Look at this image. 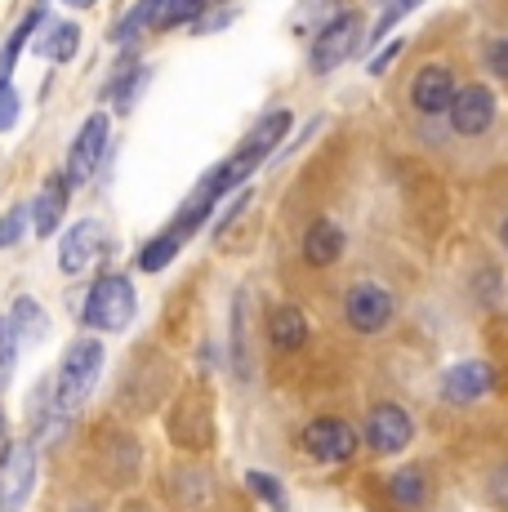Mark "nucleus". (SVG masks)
<instances>
[{
	"label": "nucleus",
	"instance_id": "f03ea898",
	"mask_svg": "<svg viewBox=\"0 0 508 512\" xmlns=\"http://www.w3.org/2000/svg\"><path fill=\"white\" fill-rule=\"evenodd\" d=\"M134 308H139V299H134L130 281L125 277H99L90 285V294H85L81 321L90 330H99V334H116V330H125L134 321Z\"/></svg>",
	"mask_w": 508,
	"mask_h": 512
},
{
	"label": "nucleus",
	"instance_id": "9d476101",
	"mask_svg": "<svg viewBox=\"0 0 508 512\" xmlns=\"http://www.w3.org/2000/svg\"><path fill=\"white\" fill-rule=\"evenodd\" d=\"M491 388H495V370L486 366V361H459V366L442 374V397L451 401V406H473V401H482Z\"/></svg>",
	"mask_w": 508,
	"mask_h": 512
},
{
	"label": "nucleus",
	"instance_id": "20e7f679",
	"mask_svg": "<svg viewBox=\"0 0 508 512\" xmlns=\"http://www.w3.org/2000/svg\"><path fill=\"white\" fill-rule=\"evenodd\" d=\"M361 41V14H335L326 27L317 32V41H312V72L317 76H326V72H335L339 63H348L353 58V49Z\"/></svg>",
	"mask_w": 508,
	"mask_h": 512
},
{
	"label": "nucleus",
	"instance_id": "ddd939ff",
	"mask_svg": "<svg viewBox=\"0 0 508 512\" xmlns=\"http://www.w3.org/2000/svg\"><path fill=\"white\" fill-rule=\"evenodd\" d=\"M67 192H72L67 174H50V179L41 183V192H36V201H32L36 236H54L58 232V223H63V214H67Z\"/></svg>",
	"mask_w": 508,
	"mask_h": 512
},
{
	"label": "nucleus",
	"instance_id": "4be33fe9",
	"mask_svg": "<svg viewBox=\"0 0 508 512\" xmlns=\"http://www.w3.org/2000/svg\"><path fill=\"white\" fill-rule=\"evenodd\" d=\"M246 486H250L254 495H259L272 512H290L286 490H281V481H277V477H268V472H246Z\"/></svg>",
	"mask_w": 508,
	"mask_h": 512
},
{
	"label": "nucleus",
	"instance_id": "4468645a",
	"mask_svg": "<svg viewBox=\"0 0 508 512\" xmlns=\"http://www.w3.org/2000/svg\"><path fill=\"white\" fill-rule=\"evenodd\" d=\"M268 339L277 352H299L308 343V321L304 312L295 308V303H277V308L268 312Z\"/></svg>",
	"mask_w": 508,
	"mask_h": 512
},
{
	"label": "nucleus",
	"instance_id": "423d86ee",
	"mask_svg": "<svg viewBox=\"0 0 508 512\" xmlns=\"http://www.w3.org/2000/svg\"><path fill=\"white\" fill-rule=\"evenodd\" d=\"M410 437H415V423H410V415L402 406H393V401H384V406H375L366 415V441H370V450H379V455L406 450Z\"/></svg>",
	"mask_w": 508,
	"mask_h": 512
},
{
	"label": "nucleus",
	"instance_id": "7ed1b4c3",
	"mask_svg": "<svg viewBox=\"0 0 508 512\" xmlns=\"http://www.w3.org/2000/svg\"><path fill=\"white\" fill-rule=\"evenodd\" d=\"M299 446H304L308 459H317V464H348V459L357 455L361 437L353 423L326 415V419H312L304 432H299Z\"/></svg>",
	"mask_w": 508,
	"mask_h": 512
},
{
	"label": "nucleus",
	"instance_id": "bb28decb",
	"mask_svg": "<svg viewBox=\"0 0 508 512\" xmlns=\"http://www.w3.org/2000/svg\"><path fill=\"white\" fill-rule=\"evenodd\" d=\"M18 121V94L9 81H0V130H14Z\"/></svg>",
	"mask_w": 508,
	"mask_h": 512
},
{
	"label": "nucleus",
	"instance_id": "7c9ffc66",
	"mask_svg": "<svg viewBox=\"0 0 508 512\" xmlns=\"http://www.w3.org/2000/svg\"><path fill=\"white\" fill-rule=\"evenodd\" d=\"M9 459V437H5V415H0V464Z\"/></svg>",
	"mask_w": 508,
	"mask_h": 512
},
{
	"label": "nucleus",
	"instance_id": "f8f14e48",
	"mask_svg": "<svg viewBox=\"0 0 508 512\" xmlns=\"http://www.w3.org/2000/svg\"><path fill=\"white\" fill-rule=\"evenodd\" d=\"M0 512H18L23 499L32 495V481H36V450L32 446H18L9 450V459L0 464Z\"/></svg>",
	"mask_w": 508,
	"mask_h": 512
},
{
	"label": "nucleus",
	"instance_id": "c756f323",
	"mask_svg": "<svg viewBox=\"0 0 508 512\" xmlns=\"http://www.w3.org/2000/svg\"><path fill=\"white\" fill-rule=\"evenodd\" d=\"M397 54H402V41H393V45H388V49H379V58H375V63H370V76H379V72H384V67L388 63H393V58Z\"/></svg>",
	"mask_w": 508,
	"mask_h": 512
},
{
	"label": "nucleus",
	"instance_id": "1a4fd4ad",
	"mask_svg": "<svg viewBox=\"0 0 508 512\" xmlns=\"http://www.w3.org/2000/svg\"><path fill=\"white\" fill-rule=\"evenodd\" d=\"M455 90L459 85H455L451 67L428 63V67H419L415 81H410V103H415V112H424V116H442V112H451Z\"/></svg>",
	"mask_w": 508,
	"mask_h": 512
},
{
	"label": "nucleus",
	"instance_id": "b1692460",
	"mask_svg": "<svg viewBox=\"0 0 508 512\" xmlns=\"http://www.w3.org/2000/svg\"><path fill=\"white\" fill-rule=\"evenodd\" d=\"M14 361H18V339L9 330V321H0V388L14 379Z\"/></svg>",
	"mask_w": 508,
	"mask_h": 512
},
{
	"label": "nucleus",
	"instance_id": "6ab92c4d",
	"mask_svg": "<svg viewBox=\"0 0 508 512\" xmlns=\"http://www.w3.org/2000/svg\"><path fill=\"white\" fill-rule=\"evenodd\" d=\"M179 250H183V232H179V228L161 232L152 245H143V254H139V272H161Z\"/></svg>",
	"mask_w": 508,
	"mask_h": 512
},
{
	"label": "nucleus",
	"instance_id": "f3484780",
	"mask_svg": "<svg viewBox=\"0 0 508 512\" xmlns=\"http://www.w3.org/2000/svg\"><path fill=\"white\" fill-rule=\"evenodd\" d=\"M388 495H393V504L397 508H424V499H428V477L419 468H402V472H393V481H388Z\"/></svg>",
	"mask_w": 508,
	"mask_h": 512
},
{
	"label": "nucleus",
	"instance_id": "9b49d317",
	"mask_svg": "<svg viewBox=\"0 0 508 512\" xmlns=\"http://www.w3.org/2000/svg\"><path fill=\"white\" fill-rule=\"evenodd\" d=\"M99 250H103V228L94 219H81L67 228L63 241H58V268H63L67 277H81Z\"/></svg>",
	"mask_w": 508,
	"mask_h": 512
},
{
	"label": "nucleus",
	"instance_id": "cd10ccee",
	"mask_svg": "<svg viewBox=\"0 0 508 512\" xmlns=\"http://www.w3.org/2000/svg\"><path fill=\"white\" fill-rule=\"evenodd\" d=\"M486 63H491L495 76H504V81H508V41H491V45H486Z\"/></svg>",
	"mask_w": 508,
	"mask_h": 512
},
{
	"label": "nucleus",
	"instance_id": "39448f33",
	"mask_svg": "<svg viewBox=\"0 0 508 512\" xmlns=\"http://www.w3.org/2000/svg\"><path fill=\"white\" fill-rule=\"evenodd\" d=\"M344 317L357 334H379L393 321V294L379 281H357L353 290L344 294Z\"/></svg>",
	"mask_w": 508,
	"mask_h": 512
},
{
	"label": "nucleus",
	"instance_id": "0eeeda50",
	"mask_svg": "<svg viewBox=\"0 0 508 512\" xmlns=\"http://www.w3.org/2000/svg\"><path fill=\"white\" fill-rule=\"evenodd\" d=\"M103 152H107V116L94 112L90 121L81 125V134H76L72 152H67V183L94 179V170L103 165Z\"/></svg>",
	"mask_w": 508,
	"mask_h": 512
},
{
	"label": "nucleus",
	"instance_id": "f257e3e1",
	"mask_svg": "<svg viewBox=\"0 0 508 512\" xmlns=\"http://www.w3.org/2000/svg\"><path fill=\"white\" fill-rule=\"evenodd\" d=\"M99 374H103V343L99 339L67 343L63 361H58V383H54L58 415H72V410L94 392V379H99Z\"/></svg>",
	"mask_w": 508,
	"mask_h": 512
},
{
	"label": "nucleus",
	"instance_id": "2eb2a0df",
	"mask_svg": "<svg viewBox=\"0 0 508 512\" xmlns=\"http://www.w3.org/2000/svg\"><path fill=\"white\" fill-rule=\"evenodd\" d=\"M339 254H344V228L330 223V219H317L304 232V259L312 263V268H330Z\"/></svg>",
	"mask_w": 508,
	"mask_h": 512
},
{
	"label": "nucleus",
	"instance_id": "412c9836",
	"mask_svg": "<svg viewBox=\"0 0 508 512\" xmlns=\"http://www.w3.org/2000/svg\"><path fill=\"white\" fill-rule=\"evenodd\" d=\"M161 5H165V0H139V5H134L130 14L116 23L112 41H125V36H134L139 27H156V14H161Z\"/></svg>",
	"mask_w": 508,
	"mask_h": 512
},
{
	"label": "nucleus",
	"instance_id": "c85d7f7f",
	"mask_svg": "<svg viewBox=\"0 0 508 512\" xmlns=\"http://www.w3.org/2000/svg\"><path fill=\"white\" fill-rule=\"evenodd\" d=\"M491 499H495L500 508H508V464L491 472Z\"/></svg>",
	"mask_w": 508,
	"mask_h": 512
},
{
	"label": "nucleus",
	"instance_id": "5701e85b",
	"mask_svg": "<svg viewBox=\"0 0 508 512\" xmlns=\"http://www.w3.org/2000/svg\"><path fill=\"white\" fill-rule=\"evenodd\" d=\"M201 9H205V0H165L161 14H156V27H161V32H170V27H183V23H192Z\"/></svg>",
	"mask_w": 508,
	"mask_h": 512
},
{
	"label": "nucleus",
	"instance_id": "aec40b11",
	"mask_svg": "<svg viewBox=\"0 0 508 512\" xmlns=\"http://www.w3.org/2000/svg\"><path fill=\"white\" fill-rule=\"evenodd\" d=\"M76 45H81V27H76V23H58L54 36L41 45V54L50 58V63H67V58L76 54Z\"/></svg>",
	"mask_w": 508,
	"mask_h": 512
},
{
	"label": "nucleus",
	"instance_id": "2f4dec72",
	"mask_svg": "<svg viewBox=\"0 0 508 512\" xmlns=\"http://www.w3.org/2000/svg\"><path fill=\"white\" fill-rule=\"evenodd\" d=\"M500 241H504V250H508V219L500 223Z\"/></svg>",
	"mask_w": 508,
	"mask_h": 512
},
{
	"label": "nucleus",
	"instance_id": "a211bd4d",
	"mask_svg": "<svg viewBox=\"0 0 508 512\" xmlns=\"http://www.w3.org/2000/svg\"><path fill=\"white\" fill-rule=\"evenodd\" d=\"M45 23V9H32V14L18 23V32L9 36V45H5V54H0V81H9L14 76V67H18V54H23V45L36 36V27Z\"/></svg>",
	"mask_w": 508,
	"mask_h": 512
},
{
	"label": "nucleus",
	"instance_id": "393cba45",
	"mask_svg": "<svg viewBox=\"0 0 508 512\" xmlns=\"http://www.w3.org/2000/svg\"><path fill=\"white\" fill-rule=\"evenodd\" d=\"M415 5H419V0H388V5H384V18H379V23H375V32H370V36H375V41H379V36H384L388 27H397V23H402V18H406Z\"/></svg>",
	"mask_w": 508,
	"mask_h": 512
},
{
	"label": "nucleus",
	"instance_id": "dca6fc26",
	"mask_svg": "<svg viewBox=\"0 0 508 512\" xmlns=\"http://www.w3.org/2000/svg\"><path fill=\"white\" fill-rule=\"evenodd\" d=\"M9 330H14L18 343H45V339H50V317H45V308L32 299V294H23V299H14Z\"/></svg>",
	"mask_w": 508,
	"mask_h": 512
},
{
	"label": "nucleus",
	"instance_id": "6e6552de",
	"mask_svg": "<svg viewBox=\"0 0 508 512\" xmlns=\"http://www.w3.org/2000/svg\"><path fill=\"white\" fill-rule=\"evenodd\" d=\"M495 125V94L486 85H464L455 90V103H451V130L464 134V139H477Z\"/></svg>",
	"mask_w": 508,
	"mask_h": 512
},
{
	"label": "nucleus",
	"instance_id": "a878e982",
	"mask_svg": "<svg viewBox=\"0 0 508 512\" xmlns=\"http://www.w3.org/2000/svg\"><path fill=\"white\" fill-rule=\"evenodd\" d=\"M23 223H27V210H23V205H14V210L0 219V250H9V245L23 236Z\"/></svg>",
	"mask_w": 508,
	"mask_h": 512
}]
</instances>
